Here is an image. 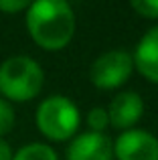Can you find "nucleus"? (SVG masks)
<instances>
[{
	"label": "nucleus",
	"mask_w": 158,
	"mask_h": 160,
	"mask_svg": "<svg viewBox=\"0 0 158 160\" xmlns=\"http://www.w3.org/2000/svg\"><path fill=\"white\" fill-rule=\"evenodd\" d=\"M31 39L45 51H61L75 35V14L65 0H37L27 8Z\"/></svg>",
	"instance_id": "f257e3e1"
},
{
	"label": "nucleus",
	"mask_w": 158,
	"mask_h": 160,
	"mask_svg": "<svg viewBox=\"0 0 158 160\" xmlns=\"http://www.w3.org/2000/svg\"><path fill=\"white\" fill-rule=\"evenodd\" d=\"M12 160H59V158H57V152L53 150V146L45 144V142H31V144H24L22 148L16 150Z\"/></svg>",
	"instance_id": "1a4fd4ad"
},
{
	"label": "nucleus",
	"mask_w": 158,
	"mask_h": 160,
	"mask_svg": "<svg viewBox=\"0 0 158 160\" xmlns=\"http://www.w3.org/2000/svg\"><path fill=\"white\" fill-rule=\"evenodd\" d=\"M132 59H134V69H138L144 79L158 85V24L142 35L132 53Z\"/></svg>",
	"instance_id": "6e6552de"
},
{
	"label": "nucleus",
	"mask_w": 158,
	"mask_h": 160,
	"mask_svg": "<svg viewBox=\"0 0 158 160\" xmlns=\"http://www.w3.org/2000/svg\"><path fill=\"white\" fill-rule=\"evenodd\" d=\"M45 73L32 57L16 55L0 65V95L6 102H31L41 93Z\"/></svg>",
	"instance_id": "f03ea898"
},
{
	"label": "nucleus",
	"mask_w": 158,
	"mask_h": 160,
	"mask_svg": "<svg viewBox=\"0 0 158 160\" xmlns=\"http://www.w3.org/2000/svg\"><path fill=\"white\" fill-rule=\"evenodd\" d=\"M12 150H10V144H8L4 138H0V160H12Z\"/></svg>",
	"instance_id": "4468645a"
},
{
	"label": "nucleus",
	"mask_w": 158,
	"mask_h": 160,
	"mask_svg": "<svg viewBox=\"0 0 158 160\" xmlns=\"http://www.w3.org/2000/svg\"><path fill=\"white\" fill-rule=\"evenodd\" d=\"M144 113V102L140 98V93L136 91H122L110 102L107 108V118H110V126H114L116 130H132L138 120Z\"/></svg>",
	"instance_id": "0eeeda50"
},
{
	"label": "nucleus",
	"mask_w": 158,
	"mask_h": 160,
	"mask_svg": "<svg viewBox=\"0 0 158 160\" xmlns=\"http://www.w3.org/2000/svg\"><path fill=\"white\" fill-rule=\"evenodd\" d=\"M130 6L144 18H158V0H132Z\"/></svg>",
	"instance_id": "f8f14e48"
},
{
	"label": "nucleus",
	"mask_w": 158,
	"mask_h": 160,
	"mask_svg": "<svg viewBox=\"0 0 158 160\" xmlns=\"http://www.w3.org/2000/svg\"><path fill=\"white\" fill-rule=\"evenodd\" d=\"M114 158L118 160H158V138L140 128L122 132L114 142Z\"/></svg>",
	"instance_id": "39448f33"
},
{
	"label": "nucleus",
	"mask_w": 158,
	"mask_h": 160,
	"mask_svg": "<svg viewBox=\"0 0 158 160\" xmlns=\"http://www.w3.org/2000/svg\"><path fill=\"white\" fill-rule=\"evenodd\" d=\"M14 122H16V116H14L12 103L6 102L4 98H0V138L6 136L14 128Z\"/></svg>",
	"instance_id": "9b49d317"
},
{
	"label": "nucleus",
	"mask_w": 158,
	"mask_h": 160,
	"mask_svg": "<svg viewBox=\"0 0 158 160\" xmlns=\"http://www.w3.org/2000/svg\"><path fill=\"white\" fill-rule=\"evenodd\" d=\"M87 126H89V132L103 134V130L110 126L107 109L106 108H91L89 113H87Z\"/></svg>",
	"instance_id": "9d476101"
},
{
	"label": "nucleus",
	"mask_w": 158,
	"mask_h": 160,
	"mask_svg": "<svg viewBox=\"0 0 158 160\" xmlns=\"http://www.w3.org/2000/svg\"><path fill=\"white\" fill-rule=\"evenodd\" d=\"M132 71H134L132 53L124 51V49H111V51L101 53L93 61L89 77L97 89L110 91V89L122 87L130 79Z\"/></svg>",
	"instance_id": "20e7f679"
},
{
	"label": "nucleus",
	"mask_w": 158,
	"mask_h": 160,
	"mask_svg": "<svg viewBox=\"0 0 158 160\" xmlns=\"http://www.w3.org/2000/svg\"><path fill=\"white\" fill-rule=\"evenodd\" d=\"M27 0H0V12H6V14H16L20 10H27L28 8Z\"/></svg>",
	"instance_id": "ddd939ff"
},
{
	"label": "nucleus",
	"mask_w": 158,
	"mask_h": 160,
	"mask_svg": "<svg viewBox=\"0 0 158 160\" xmlns=\"http://www.w3.org/2000/svg\"><path fill=\"white\" fill-rule=\"evenodd\" d=\"M67 160H114V142L106 134L83 132L67 146Z\"/></svg>",
	"instance_id": "423d86ee"
},
{
	"label": "nucleus",
	"mask_w": 158,
	"mask_h": 160,
	"mask_svg": "<svg viewBox=\"0 0 158 160\" xmlns=\"http://www.w3.org/2000/svg\"><path fill=\"white\" fill-rule=\"evenodd\" d=\"M39 132L53 142H65L75 136L81 113L79 108L65 95H49L39 103L35 113Z\"/></svg>",
	"instance_id": "7ed1b4c3"
}]
</instances>
